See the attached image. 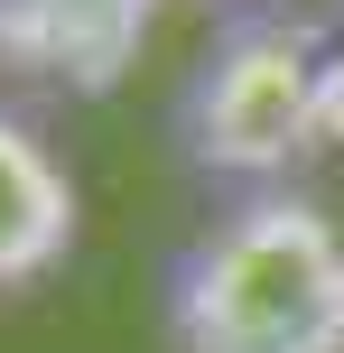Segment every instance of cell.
<instances>
[{
  "instance_id": "cell-3",
  "label": "cell",
  "mask_w": 344,
  "mask_h": 353,
  "mask_svg": "<svg viewBox=\"0 0 344 353\" xmlns=\"http://www.w3.org/2000/svg\"><path fill=\"white\" fill-rule=\"evenodd\" d=\"M159 0H0V74L65 103H112L140 74Z\"/></svg>"
},
{
  "instance_id": "cell-1",
  "label": "cell",
  "mask_w": 344,
  "mask_h": 353,
  "mask_svg": "<svg viewBox=\"0 0 344 353\" xmlns=\"http://www.w3.org/2000/svg\"><path fill=\"white\" fill-rule=\"evenodd\" d=\"M168 353H344V223L298 186H252L168 261Z\"/></svg>"
},
{
  "instance_id": "cell-4",
  "label": "cell",
  "mask_w": 344,
  "mask_h": 353,
  "mask_svg": "<svg viewBox=\"0 0 344 353\" xmlns=\"http://www.w3.org/2000/svg\"><path fill=\"white\" fill-rule=\"evenodd\" d=\"M74 232H84L74 168L47 149V130L28 112L0 103V298L10 288H37L47 270H65Z\"/></svg>"
},
{
  "instance_id": "cell-2",
  "label": "cell",
  "mask_w": 344,
  "mask_h": 353,
  "mask_svg": "<svg viewBox=\"0 0 344 353\" xmlns=\"http://www.w3.org/2000/svg\"><path fill=\"white\" fill-rule=\"evenodd\" d=\"M326 121V56L298 19H233L214 47L186 65L168 130H177L186 168L214 186H279L316 149Z\"/></svg>"
}]
</instances>
